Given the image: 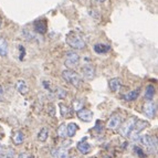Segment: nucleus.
<instances>
[{"label":"nucleus","instance_id":"33","mask_svg":"<svg viewBox=\"0 0 158 158\" xmlns=\"http://www.w3.org/2000/svg\"><path fill=\"white\" fill-rule=\"evenodd\" d=\"M0 26H1V24H0Z\"/></svg>","mask_w":158,"mask_h":158},{"label":"nucleus","instance_id":"6","mask_svg":"<svg viewBox=\"0 0 158 158\" xmlns=\"http://www.w3.org/2000/svg\"><path fill=\"white\" fill-rule=\"evenodd\" d=\"M148 126V122L147 121H143V119H137L136 123L134 125V128H133L132 133L129 135V137L132 138V140L137 139V137L139 135V133L142 132L143 129L146 128Z\"/></svg>","mask_w":158,"mask_h":158},{"label":"nucleus","instance_id":"17","mask_svg":"<svg viewBox=\"0 0 158 158\" xmlns=\"http://www.w3.org/2000/svg\"><path fill=\"white\" fill-rule=\"evenodd\" d=\"M16 90L18 91L20 94H27L28 91H29V87H28V84L26 83V81L19 80L16 83Z\"/></svg>","mask_w":158,"mask_h":158},{"label":"nucleus","instance_id":"23","mask_svg":"<svg viewBox=\"0 0 158 158\" xmlns=\"http://www.w3.org/2000/svg\"><path fill=\"white\" fill-rule=\"evenodd\" d=\"M83 104H84V100H82V98H75V100L72 102V108H73L75 112H77L83 108Z\"/></svg>","mask_w":158,"mask_h":158},{"label":"nucleus","instance_id":"29","mask_svg":"<svg viewBox=\"0 0 158 158\" xmlns=\"http://www.w3.org/2000/svg\"><path fill=\"white\" fill-rule=\"evenodd\" d=\"M2 98H3V91L1 85H0V101H2Z\"/></svg>","mask_w":158,"mask_h":158},{"label":"nucleus","instance_id":"31","mask_svg":"<svg viewBox=\"0 0 158 158\" xmlns=\"http://www.w3.org/2000/svg\"><path fill=\"white\" fill-rule=\"evenodd\" d=\"M2 152V146H1V144H0V153Z\"/></svg>","mask_w":158,"mask_h":158},{"label":"nucleus","instance_id":"25","mask_svg":"<svg viewBox=\"0 0 158 158\" xmlns=\"http://www.w3.org/2000/svg\"><path fill=\"white\" fill-rule=\"evenodd\" d=\"M54 93H56V95L59 98H65L66 92L63 90V89H61V87H56V91H54Z\"/></svg>","mask_w":158,"mask_h":158},{"label":"nucleus","instance_id":"12","mask_svg":"<svg viewBox=\"0 0 158 158\" xmlns=\"http://www.w3.org/2000/svg\"><path fill=\"white\" fill-rule=\"evenodd\" d=\"M11 139L15 145L19 146L21 145L22 143L24 142V135L21 131H16V132L12 133V136H11Z\"/></svg>","mask_w":158,"mask_h":158},{"label":"nucleus","instance_id":"10","mask_svg":"<svg viewBox=\"0 0 158 158\" xmlns=\"http://www.w3.org/2000/svg\"><path fill=\"white\" fill-rule=\"evenodd\" d=\"M77 115L82 122H86V123L91 122L93 118V113L90 111V110H86V108H82V110L77 111Z\"/></svg>","mask_w":158,"mask_h":158},{"label":"nucleus","instance_id":"13","mask_svg":"<svg viewBox=\"0 0 158 158\" xmlns=\"http://www.w3.org/2000/svg\"><path fill=\"white\" fill-rule=\"evenodd\" d=\"M122 86V82H121V79L118 77H113L108 81V87H110V90L112 92H116V91H118Z\"/></svg>","mask_w":158,"mask_h":158},{"label":"nucleus","instance_id":"21","mask_svg":"<svg viewBox=\"0 0 158 158\" xmlns=\"http://www.w3.org/2000/svg\"><path fill=\"white\" fill-rule=\"evenodd\" d=\"M48 137H49V128L48 127H42L38 133V140L41 143L47 142Z\"/></svg>","mask_w":158,"mask_h":158},{"label":"nucleus","instance_id":"22","mask_svg":"<svg viewBox=\"0 0 158 158\" xmlns=\"http://www.w3.org/2000/svg\"><path fill=\"white\" fill-rule=\"evenodd\" d=\"M154 95H155V87L154 85L148 84L145 89V98L147 101H153Z\"/></svg>","mask_w":158,"mask_h":158},{"label":"nucleus","instance_id":"5","mask_svg":"<svg viewBox=\"0 0 158 158\" xmlns=\"http://www.w3.org/2000/svg\"><path fill=\"white\" fill-rule=\"evenodd\" d=\"M137 118L135 116H131L129 118L126 119L124 124H121V128H119V133L123 137H129L131 133H132L133 128H134V125L136 123Z\"/></svg>","mask_w":158,"mask_h":158},{"label":"nucleus","instance_id":"24","mask_svg":"<svg viewBox=\"0 0 158 158\" xmlns=\"http://www.w3.org/2000/svg\"><path fill=\"white\" fill-rule=\"evenodd\" d=\"M58 136L61 137V138H64L66 136V125L64 124H61L58 128Z\"/></svg>","mask_w":158,"mask_h":158},{"label":"nucleus","instance_id":"30","mask_svg":"<svg viewBox=\"0 0 158 158\" xmlns=\"http://www.w3.org/2000/svg\"><path fill=\"white\" fill-rule=\"evenodd\" d=\"M0 158H9V157L6 155V154H1V153H0Z\"/></svg>","mask_w":158,"mask_h":158},{"label":"nucleus","instance_id":"27","mask_svg":"<svg viewBox=\"0 0 158 158\" xmlns=\"http://www.w3.org/2000/svg\"><path fill=\"white\" fill-rule=\"evenodd\" d=\"M48 113L50 114L51 116L56 115V110H54V106H53L52 104H50V105H49V107H48Z\"/></svg>","mask_w":158,"mask_h":158},{"label":"nucleus","instance_id":"16","mask_svg":"<svg viewBox=\"0 0 158 158\" xmlns=\"http://www.w3.org/2000/svg\"><path fill=\"white\" fill-rule=\"evenodd\" d=\"M51 155L56 158H68V152L63 148L56 147L51 150Z\"/></svg>","mask_w":158,"mask_h":158},{"label":"nucleus","instance_id":"18","mask_svg":"<svg viewBox=\"0 0 158 158\" xmlns=\"http://www.w3.org/2000/svg\"><path fill=\"white\" fill-rule=\"evenodd\" d=\"M9 47L7 40L3 37H0V56H6L8 54Z\"/></svg>","mask_w":158,"mask_h":158},{"label":"nucleus","instance_id":"11","mask_svg":"<svg viewBox=\"0 0 158 158\" xmlns=\"http://www.w3.org/2000/svg\"><path fill=\"white\" fill-rule=\"evenodd\" d=\"M77 148L82 155H87L91 152V145L87 142H85V139L77 143Z\"/></svg>","mask_w":158,"mask_h":158},{"label":"nucleus","instance_id":"7","mask_svg":"<svg viewBox=\"0 0 158 158\" xmlns=\"http://www.w3.org/2000/svg\"><path fill=\"white\" fill-rule=\"evenodd\" d=\"M143 112L147 117L149 118H154L157 113V107H156V104L153 101H147V102L144 104L143 106Z\"/></svg>","mask_w":158,"mask_h":158},{"label":"nucleus","instance_id":"19","mask_svg":"<svg viewBox=\"0 0 158 158\" xmlns=\"http://www.w3.org/2000/svg\"><path fill=\"white\" fill-rule=\"evenodd\" d=\"M139 94H140V89H136V90L129 91L128 93L124 94V100L125 101H128V102H131V101L136 100V98H138V96H139Z\"/></svg>","mask_w":158,"mask_h":158},{"label":"nucleus","instance_id":"32","mask_svg":"<svg viewBox=\"0 0 158 158\" xmlns=\"http://www.w3.org/2000/svg\"><path fill=\"white\" fill-rule=\"evenodd\" d=\"M95 1H98V2H102V1H104V0H95Z\"/></svg>","mask_w":158,"mask_h":158},{"label":"nucleus","instance_id":"26","mask_svg":"<svg viewBox=\"0 0 158 158\" xmlns=\"http://www.w3.org/2000/svg\"><path fill=\"white\" fill-rule=\"evenodd\" d=\"M60 110H61V115L63 116H68L69 115V108L68 106H65L64 104H60Z\"/></svg>","mask_w":158,"mask_h":158},{"label":"nucleus","instance_id":"3","mask_svg":"<svg viewBox=\"0 0 158 158\" xmlns=\"http://www.w3.org/2000/svg\"><path fill=\"white\" fill-rule=\"evenodd\" d=\"M140 144H142L149 153H156L157 150V140L155 137L150 136V135H144L139 138Z\"/></svg>","mask_w":158,"mask_h":158},{"label":"nucleus","instance_id":"14","mask_svg":"<svg viewBox=\"0 0 158 158\" xmlns=\"http://www.w3.org/2000/svg\"><path fill=\"white\" fill-rule=\"evenodd\" d=\"M34 29L38 33H41V34H44L47 32V21L44 20H38V21L34 22Z\"/></svg>","mask_w":158,"mask_h":158},{"label":"nucleus","instance_id":"1","mask_svg":"<svg viewBox=\"0 0 158 158\" xmlns=\"http://www.w3.org/2000/svg\"><path fill=\"white\" fill-rule=\"evenodd\" d=\"M62 77L65 82H68L69 84H71L74 87H80L82 84V77L79 73L72 70H65L62 72Z\"/></svg>","mask_w":158,"mask_h":158},{"label":"nucleus","instance_id":"8","mask_svg":"<svg viewBox=\"0 0 158 158\" xmlns=\"http://www.w3.org/2000/svg\"><path fill=\"white\" fill-rule=\"evenodd\" d=\"M81 73L83 75V77L86 80H93L95 77V68L92 64H85V65L82 66L81 69Z\"/></svg>","mask_w":158,"mask_h":158},{"label":"nucleus","instance_id":"4","mask_svg":"<svg viewBox=\"0 0 158 158\" xmlns=\"http://www.w3.org/2000/svg\"><path fill=\"white\" fill-rule=\"evenodd\" d=\"M80 56L75 51H69L64 56V64L68 69H74L79 65Z\"/></svg>","mask_w":158,"mask_h":158},{"label":"nucleus","instance_id":"15","mask_svg":"<svg viewBox=\"0 0 158 158\" xmlns=\"http://www.w3.org/2000/svg\"><path fill=\"white\" fill-rule=\"evenodd\" d=\"M94 51L98 54H105L106 52H108L110 51V49H111V47H110V44H104V43H96V44H94Z\"/></svg>","mask_w":158,"mask_h":158},{"label":"nucleus","instance_id":"2","mask_svg":"<svg viewBox=\"0 0 158 158\" xmlns=\"http://www.w3.org/2000/svg\"><path fill=\"white\" fill-rule=\"evenodd\" d=\"M66 43H68L72 49H75V50H82L85 48V41L80 37L79 34L77 33H69L66 35Z\"/></svg>","mask_w":158,"mask_h":158},{"label":"nucleus","instance_id":"20","mask_svg":"<svg viewBox=\"0 0 158 158\" xmlns=\"http://www.w3.org/2000/svg\"><path fill=\"white\" fill-rule=\"evenodd\" d=\"M77 131H79V126L75 123H69L66 125V136L73 137L74 135L77 134Z\"/></svg>","mask_w":158,"mask_h":158},{"label":"nucleus","instance_id":"9","mask_svg":"<svg viewBox=\"0 0 158 158\" xmlns=\"http://www.w3.org/2000/svg\"><path fill=\"white\" fill-rule=\"evenodd\" d=\"M122 124V116L118 115V114H114L110 117L108 119L107 124H106V127L108 129H116L117 127H119Z\"/></svg>","mask_w":158,"mask_h":158},{"label":"nucleus","instance_id":"28","mask_svg":"<svg viewBox=\"0 0 158 158\" xmlns=\"http://www.w3.org/2000/svg\"><path fill=\"white\" fill-rule=\"evenodd\" d=\"M18 158H32L29 153H21L18 155Z\"/></svg>","mask_w":158,"mask_h":158}]
</instances>
